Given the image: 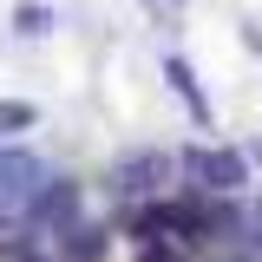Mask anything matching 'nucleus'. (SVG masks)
Segmentation results:
<instances>
[{
  "label": "nucleus",
  "mask_w": 262,
  "mask_h": 262,
  "mask_svg": "<svg viewBox=\"0 0 262 262\" xmlns=\"http://www.w3.org/2000/svg\"><path fill=\"white\" fill-rule=\"evenodd\" d=\"M27 223L66 236V229L79 223V184H72V177H46V184L27 196Z\"/></svg>",
  "instance_id": "obj_1"
},
{
  "label": "nucleus",
  "mask_w": 262,
  "mask_h": 262,
  "mask_svg": "<svg viewBox=\"0 0 262 262\" xmlns=\"http://www.w3.org/2000/svg\"><path fill=\"white\" fill-rule=\"evenodd\" d=\"M190 170L210 184V190H243V184H249L243 151H190Z\"/></svg>",
  "instance_id": "obj_2"
},
{
  "label": "nucleus",
  "mask_w": 262,
  "mask_h": 262,
  "mask_svg": "<svg viewBox=\"0 0 262 262\" xmlns=\"http://www.w3.org/2000/svg\"><path fill=\"white\" fill-rule=\"evenodd\" d=\"M39 184H46V170H39L33 158H20V151H0V196H7V203H27Z\"/></svg>",
  "instance_id": "obj_3"
},
{
  "label": "nucleus",
  "mask_w": 262,
  "mask_h": 262,
  "mask_svg": "<svg viewBox=\"0 0 262 262\" xmlns=\"http://www.w3.org/2000/svg\"><path fill=\"white\" fill-rule=\"evenodd\" d=\"M164 170H170V164H164L158 151H144V158L118 164V190H125V196H138V190H158V184H164Z\"/></svg>",
  "instance_id": "obj_4"
},
{
  "label": "nucleus",
  "mask_w": 262,
  "mask_h": 262,
  "mask_svg": "<svg viewBox=\"0 0 262 262\" xmlns=\"http://www.w3.org/2000/svg\"><path fill=\"white\" fill-rule=\"evenodd\" d=\"M164 79H170V92H177L184 105H190V118H196V125H210V105H203V92H196V79H190V66L177 59V53L164 59Z\"/></svg>",
  "instance_id": "obj_5"
},
{
  "label": "nucleus",
  "mask_w": 262,
  "mask_h": 262,
  "mask_svg": "<svg viewBox=\"0 0 262 262\" xmlns=\"http://www.w3.org/2000/svg\"><path fill=\"white\" fill-rule=\"evenodd\" d=\"M53 27H59V13H53V7H39V0H20V7H13V33L39 39V33H53Z\"/></svg>",
  "instance_id": "obj_6"
},
{
  "label": "nucleus",
  "mask_w": 262,
  "mask_h": 262,
  "mask_svg": "<svg viewBox=\"0 0 262 262\" xmlns=\"http://www.w3.org/2000/svg\"><path fill=\"white\" fill-rule=\"evenodd\" d=\"M66 236H72V243H66V256H72V262H98V256H105V229H92V223H72Z\"/></svg>",
  "instance_id": "obj_7"
},
{
  "label": "nucleus",
  "mask_w": 262,
  "mask_h": 262,
  "mask_svg": "<svg viewBox=\"0 0 262 262\" xmlns=\"http://www.w3.org/2000/svg\"><path fill=\"white\" fill-rule=\"evenodd\" d=\"M33 118H39V112H33L27 98H7V105H0V138H13V131H27Z\"/></svg>",
  "instance_id": "obj_8"
},
{
  "label": "nucleus",
  "mask_w": 262,
  "mask_h": 262,
  "mask_svg": "<svg viewBox=\"0 0 262 262\" xmlns=\"http://www.w3.org/2000/svg\"><path fill=\"white\" fill-rule=\"evenodd\" d=\"M138 262H177V256H170V249H144Z\"/></svg>",
  "instance_id": "obj_9"
},
{
  "label": "nucleus",
  "mask_w": 262,
  "mask_h": 262,
  "mask_svg": "<svg viewBox=\"0 0 262 262\" xmlns=\"http://www.w3.org/2000/svg\"><path fill=\"white\" fill-rule=\"evenodd\" d=\"M13 262H53V256H39V249H13Z\"/></svg>",
  "instance_id": "obj_10"
},
{
  "label": "nucleus",
  "mask_w": 262,
  "mask_h": 262,
  "mask_svg": "<svg viewBox=\"0 0 262 262\" xmlns=\"http://www.w3.org/2000/svg\"><path fill=\"white\" fill-rule=\"evenodd\" d=\"M256 243H262V210H256Z\"/></svg>",
  "instance_id": "obj_11"
},
{
  "label": "nucleus",
  "mask_w": 262,
  "mask_h": 262,
  "mask_svg": "<svg viewBox=\"0 0 262 262\" xmlns=\"http://www.w3.org/2000/svg\"><path fill=\"white\" fill-rule=\"evenodd\" d=\"M170 7H177V0H170Z\"/></svg>",
  "instance_id": "obj_12"
}]
</instances>
